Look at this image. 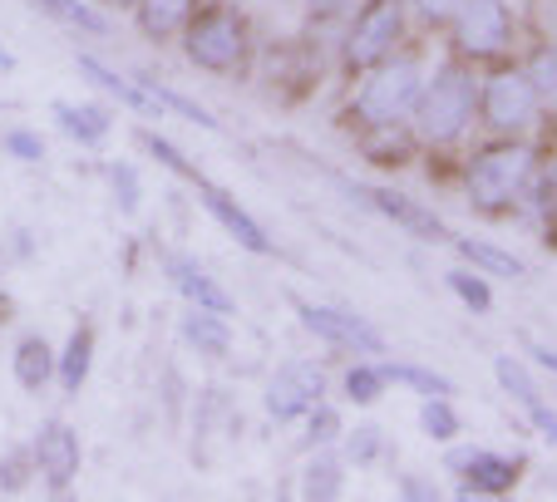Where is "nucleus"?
<instances>
[{"mask_svg":"<svg viewBox=\"0 0 557 502\" xmlns=\"http://www.w3.org/2000/svg\"><path fill=\"white\" fill-rule=\"evenodd\" d=\"M543 217H547V247H557V202L543 212Z\"/></svg>","mask_w":557,"mask_h":502,"instance_id":"nucleus-44","label":"nucleus"},{"mask_svg":"<svg viewBox=\"0 0 557 502\" xmlns=\"http://www.w3.org/2000/svg\"><path fill=\"white\" fill-rule=\"evenodd\" d=\"M311 434H306V443H311V449H321V443H336L341 439V414L331 404H315L311 414Z\"/></svg>","mask_w":557,"mask_h":502,"instance_id":"nucleus-36","label":"nucleus"},{"mask_svg":"<svg viewBox=\"0 0 557 502\" xmlns=\"http://www.w3.org/2000/svg\"><path fill=\"white\" fill-rule=\"evenodd\" d=\"M134 11H138V30L148 40H173V35L188 30L198 0H138Z\"/></svg>","mask_w":557,"mask_h":502,"instance_id":"nucleus-20","label":"nucleus"},{"mask_svg":"<svg viewBox=\"0 0 557 502\" xmlns=\"http://www.w3.org/2000/svg\"><path fill=\"white\" fill-rule=\"evenodd\" d=\"M341 492H346V459L336 449H315V459L301 473V498L326 502V498H341Z\"/></svg>","mask_w":557,"mask_h":502,"instance_id":"nucleus-22","label":"nucleus"},{"mask_svg":"<svg viewBox=\"0 0 557 502\" xmlns=\"http://www.w3.org/2000/svg\"><path fill=\"white\" fill-rule=\"evenodd\" d=\"M454 35V60L463 64H494L513 50V11L508 0H459V11L449 21Z\"/></svg>","mask_w":557,"mask_h":502,"instance_id":"nucleus-7","label":"nucleus"},{"mask_svg":"<svg viewBox=\"0 0 557 502\" xmlns=\"http://www.w3.org/2000/svg\"><path fill=\"white\" fill-rule=\"evenodd\" d=\"M523 74H528V84H533L537 104L557 114V40L533 45V50H528V60H523Z\"/></svg>","mask_w":557,"mask_h":502,"instance_id":"nucleus-23","label":"nucleus"},{"mask_svg":"<svg viewBox=\"0 0 557 502\" xmlns=\"http://www.w3.org/2000/svg\"><path fill=\"white\" fill-rule=\"evenodd\" d=\"M405 35H410V0H360L341 35V70L360 79L389 54H400Z\"/></svg>","mask_w":557,"mask_h":502,"instance_id":"nucleus-5","label":"nucleus"},{"mask_svg":"<svg viewBox=\"0 0 557 502\" xmlns=\"http://www.w3.org/2000/svg\"><path fill=\"white\" fill-rule=\"evenodd\" d=\"M286 64H267V89H272L282 104H301V99L315 95V84H321V70H326V60H321V50H315L311 40H292L282 45Z\"/></svg>","mask_w":557,"mask_h":502,"instance_id":"nucleus-12","label":"nucleus"},{"mask_svg":"<svg viewBox=\"0 0 557 502\" xmlns=\"http://www.w3.org/2000/svg\"><path fill=\"white\" fill-rule=\"evenodd\" d=\"M414 128L405 124H385V128H360V153L380 167H405L414 158Z\"/></svg>","mask_w":557,"mask_h":502,"instance_id":"nucleus-19","label":"nucleus"},{"mask_svg":"<svg viewBox=\"0 0 557 502\" xmlns=\"http://www.w3.org/2000/svg\"><path fill=\"white\" fill-rule=\"evenodd\" d=\"M198 202H202V208H208V217L218 222V227L227 231V237L237 241V247H243V251H252V256H276V241H272V231H267L262 222H257L252 212L243 208V202L232 198L227 188H218V183H208V178H202V183H198Z\"/></svg>","mask_w":557,"mask_h":502,"instance_id":"nucleus-11","label":"nucleus"},{"mask_svg":"<svg viewBox=\"0 0 557 502\" xmlns=\"http://www.w3.org/2000/svg\"><path fill=\"white\" fill-rule=\"evenodd\" d=\"M163 276H169L173 291H178L188 305H202V311H218V315H237L232 291L208 272V266L193 262V256H169V262H163Z\"/></svg>","mask_w":557,"mask_h":502,"instance_id":"nucleus-14","label":"nucleus"},{"mask_svg":"<svg viewBox=\"0 0 557 502\" xmlns=\"http://www.w3.org/2000/svg\"><path fill=\"white\" fill-rule=\"evenodd\" d=\"M420 429H424V439H434V443H454V439H459L463 418H459V409L449 404V394H430V399H424Z\"/></svg>","mask_w":557,"mask_h":502,"instance_id":"nucleus-32","label":"nucleus"},{"mask_svg":"<svg viewBox=\"0 0 557 502\" xmlns=\"http://www.w3.org/2000/svg\"><path fill=\"white\" fill-rule=\"evenodd\" d=\"M35 468L45 473V482H50L54 492H64L74 482V473H79V439H74L70 424H45L40 439H35Z\"/></svg>","mask_w":557,"mask_h":502,"instance_id":"nucleus-15","label":"nucleus"},{"mask_svg":"<svg viewBox=\"0 0 557 502\" xmlns=\"http://www.w3.org/2000/svg\"><path fill=\"white\" fill-rule=\"evenodd\" d=\"M296 321L326 340L331 350H350V355H385L389 340L380 325H370L366 315H356L350 305H315V301H301L296 305Z\"/></svg>","mask_w":557,"mask_h":502,"instance_id":"nucleus-8","label":"nucleus"},{"mask_svg":"<svg viewBox=\"0 0 557 502\" xmlns=\"http://www.w3.org/2000/svg\"><path fill=\"white\" fill-rule=\"evenodd\" d=\"M138 143H144L148 153L158 158V163L169 167V173H178V178H188L193 188H198V183H202V173H198V167H193V158H183V153H178V143H169V138H158V134H138Z\"/></svg>","mask_w":557,"mask_h":502,"instance_id":"nucleus-34","label":"nucleus"},{"mask_svg":"<svg viewBox=\"0 0 557 502\" xmlns=\"http://www.w3.org/2000/svg\"><path fill=\"white\" fill-rule=\"evenodd\" d=\"M424 89V64L414 54H389L385 64H375L370 74H360V89L346 104V124L356 128H385L405 124L414 114V99Z\"/></svg>","mask_w":557,"mask_h":502,"instance_id":"nucleus-4","label":"nucleus"},{"mask_svg":"<svg viewBox=\"0 0 557 502\" xmlns=\"http://www.w3.org/2000/svg\"><path fill=\"white\" fill-rule=\"evenodd\" d=\"M494 379L504 385V394L513 399V404H523V399L537 394V379L528 375V365H523V360H513V355H498L494 360Z\"/></svg>","mask_w":557,"mask_h":502,"instance_id":"nucleus-33","label":"nucleus"},{"mask_svg":"<svg viewBox=\"0 0 557 502\" xmlns=\"http://www.w3.org/2000/svg\"><path fill=\"white\" fill-rule=\"evenodd\" d=\"M410 11H420V21L440 30V25H449V21H454L459 0H410Z\"/></svg>","mask_w":557,"mask_h":502,"instance_id":"nucleus-41","label":"nucleus"},{"mask_svg":"<svg viewBox=\"0 0 557 502\" xmlns=\"http://www.w3.org/2000/svg\"><path fill=\"white\" fill-rule=\"evenodd\" d=\"M54 124L79 143H99L109 134V109L104 104H54Z\"/></svg>","mask_w":557,"mask_h":502,"instance_id":"nucleus-25","label":"nucleus"},{"mask_svg":"<svg viewBox=\"0 0 557 502\" xmlns=\"http://www.w3.org/2000/svg\"><path fill=\"white\" fill-rule=\"evenodd\" d=\"M444 468L459 478V498H504L523 482V459L498 449H449Z\"/></svg>","mask_w":557,"mask_h":502,"instance_id":"nucleus-9","label":"nucleus"},{"mask_svg":"<svg viewBox=\"0 0 557 502\" xmlns=\"http://www.w3.org/2000/svg\"><path fill=\"white\" fill-rule=\"evenodd\" d=\"M321 399H326V369L315 365V360H286V365H276V375L262 389V404L276 424L306 418Z\"/></svg>","mask_w":557,"mask_h":502,"instance_id":"nucleus-10","label":"nucleus"},{"mask_svg":"<svg viewBox=\"0 0 557 502\" xmlns=\"http://www.w3.org/2000/svg\"><path fill=\"white\" fill-rule=\"evenodd\" d=\"M5 148H11L15 158H25V163H40V158H45V138L30 134V128H15V134H5Z\"/></svg>","mask_w":557,"mask_h":502,"instance_id":"nucleus-40","label":"nucleus"},{"mask_svg":"<svg viewBox=\"0 0 557 502\" xmlns=\"http://www.w3.org/2000/svg\"><path fill=\"white\" fill-rule=\"evenodd\" d=\"M183 340H188L198 355H212L222 360L232 350V315H218V311H202V305H193L188 315H183Z\"/></svg>","mask_w":557,"mask_h":502,"instance_id":"nucleus-18","label":"nucleus"},{"mask_svg":"<svg viewBox=\"0 0 557 502\" xmlns=\"http://www.w3.org/2000/svg\"><path fill=\"white\" fill-rule=\"evenodd\" d=\"M79 74H85L89 84H99L104 95H114V99H124L128 109H138V114H163L158 109V99L148 95V84L138 79V74H119V70H109L104 60H95V54H79Z\"/></svg>","mask_w":557,"mask_h":502,"instance_id":"nucleus-17","label":"nucleus"},{"mask_svg":"<svg viewBox=\"0 0 557 502\" xmlns=\"http://www.w3.org/2000/svg\"><path fill=\"white\" fill-rule=\"evenodd\" d=\"M360 0H301V11H306V30H321V25H336L346 21L350 11H356Z\"/></svg>","mask_w":557,"mask_h":502,"instance_id":"nucleus-35","label":"nucleus"},{"mask_svg":"<svg viewBox=\"0 0 557 502\" xmlns=\"http://www.w3.org/2000/svg\"><path fill=\"white\" fill-rule=\"evenodd\" d=\"M528 355H533L537 365L547 369V375H557V350H553V346H533V350H528Z\"/></svg>","mask_w":557,"mask_h":502,"instance_id":"nucleus-43","label":"nucleus"},{"mask_svg":"<svg viewBox=\"0 0 557 502\" xmlns=\"http://www.w3.org/2000/svg\"><path fill=\"white\" fill-rule=\"evenodd\" d=\"M449 247L459 251L473 272H484L488 281H523L528 276L523 256L508 251V247H498V241H488V237H449Z\"/></svg>","mask_w":557,"mask_h":502,"instance_id":"nucleus-16","label":"nucleus"},{"mask_svg":"<svg viewBox=\"0 0 557 502\" xmlns=\"http://www.w3.org/2000/svg\"><path fill=\"white\" fill-rule=\"evenodd\" d=\"M385 369V379L389 385H405V389H414V394H449L454 399V379L449 375H440V369H430V365H414V360H395V365H380Z\"/></svg>","mask_w":557,"mask_h":502,"instance_id":"nucleus-28","label":"nucleus"},{"mask_svg":"<svg viewBox=\"0 0 557 502\" xmlns=\"http://www.w3.org/2000/svg\"><path fill=\"white\" fill-rule=\"evenodd\" d=\"M537 118H543V104H537L523 64H498L479 79V124L494 138H528Z\"/></svg>","mask_w":557,"mask_h":502,"instance_id":"nucleus-6","label":"nucleus"},{"mask_svg":"<svg viewBox=\"0 0 557 502\" xmlns=\"http://www.w3.org/2000/svg\"><path fill=\"white\" fill-rule=\"evenodd\" d=\"M11 70H15V54L5 50V45H0V74H11Z\"/></svg>","mask_w":557,"mask_h":502,"instance_id":"nucleus-45","label":"nucleus"},{"mask_svg":"<svg viewBox=\"0 0 557 502\" xmlns=\"http://www.w3.org/2000/svg\"><path fill=\"white\" fill-rule=\"evenodd\" d=\"M414 138L434 153L459 148L469 128L479 124V79L463 60H444L434 74H424V89L414 99Z\"/></svg>","mask_w":557,"mask_h":502,"instance_id":"nucleus-2","label":"nucleus"},{"mask_svg":"<svg viewBox=\"0 0 557 502\" xmlns=\"http://www.w3.org/2000/svg\"><path fill=\"white\" fill-rule=\"evenodd\" d=\"M400 492L405 498H440V488L430 478H400Z\"/></svg>","mask_w":557,"mask_h":502,"instance_id":"nucleus-42","label":"nucleus"},{"mask_svg":"<svg viewBox=\"0 0 557 502\" xmlns=\"http://www.w3.org/2000/svg\"><path fill=\"white\" fill-rule=\"evenodd\" d=\"M537 148L528 138H494V143H479L469 158H463V198H469L473 212L484 217H508L528 202V183H533L537 167Z\"/></svg>","mask_w":557,"mask_h":502,"instance_id":"nucleus-1","label":"nucleus"},{"mask_svg":"<svg viewBox=\"0 0 557 502\" xmlns=\"http://www.w3.org/2000/svg\"><path fill=\"white\" fill-rule=\"evenodd\" d=\"M30 463H35V449L25 453V449H15V453H5V463H0V488H25V478H30Z\"/></svg>","mask_w":557,"mask_h":502,"instance_id":"nucleus-39","label":"nucleus"},{"mask_svg":"<svg viewBox=\"0 0 557 502\" xmlns=\"http://www.w3.org/2000/svg\"><path fill=\"white\" fill-rule=\"evenodd\" d=\"M138 79L148 84V95L158 99V109L163 114H178V118H188V124H198V128H208V134H218V114H208V109L198 104V99H188V95H178L173 84H163V79H153V74H138Z\"/></svg>","mask_w":557,"mask_h":502,"instance_id":"nucleus-24","label":"nucleus"},{"mask_svg":"<svg viewBox=\"0 0 557 502\" xmlns=\"http://www.w3.org/2000/svg\"><path fill=\"white\" fill-rule=\"evenodd\" d=\"M109 183H114V202L124 212H138V173L128 163H109Z\"/></svg>","mask_w":557,"mask_h":502,"instance_id":"nucleus-37","label":"nucleus"},{"mask_svg":"<svg viewBox=\"0 0 557 502\" xmlns=\"http://www.w3.org/2000/svg\"><path fill=\"white\" fill-rule=\"evenodd\" d=\"M183 54H188L193 70L218 74V79L247 74V64H252V15L237 0L198 5L188 30H183Z\"/></svg>","mask_w":557,"mask_h":502,"instance_id":"nucleus-3","label":"nucleus"},{"mask_svg":"<svg viewBox=\"0 0 557 502\" xmlns=\"http://www.w3.org/2000/svg\"><path fill=\"white\" fill-rule=\"evenodd\" d=\"M444 286L459 296L463 311H473V315H488V311H494V286H488L484 272H469V266H459V272L444 276Z\"/></svg>","mask_w":557,"mask_h":502,"instance_id":"nucleus-31","label":"nucleus"},{"mask_svg":"<svg viewBox=\"0 0 557 502\" xmlns=\"http://www.w3.org/2000/svg\"><path fill=\"white\" fill-rule=\"evenodd\" d=\"M523 414L533 418V429L543 434V443H553V449H557V409L547 404L543 394H533V399H523Z\"/></svg>","mask_w":557,"mask_h":502,"instance_id":"nucleus-38","label":"nucleus"},{"mask_svg":"<svg viewBox=\"0 0 557 502\" xmlns=\"http://www.w3.org/2000/svg\"><path fill=\"white\" fill-rule=\"evenodd\" d=\"M89 365H95V330L89 325H74V335H70V346H64V355H60V365H54V375L64 379V389H79L89 379Z\"/></svg>","mask_w":557,"mask_h":502,"instance_id":"nucleus-26","label":"nucleus"},{"mask_svg":"<svg viewBox=\"0 0 557 502\" xmlns=\"http://www.w3.org/2000/svg\"><path fill=\"white\" fill-rule=\"evenodd\" d=\"M54 350H50V340L45 335H25L21 346H15V355H11V369H15V385L21 389H45L50 385V375H54Z\"/></svg>","mask_w":557,"mask_h":502,"instance_id":"nucleus-21","label":"nucleus"},{"mask_svg":"<svg viewBox=\"0 0 557 502\" xmlns=\"http://www.w3.org/2000/svg\"><path fill=\"white\" fill-rule=\"evenodd\" d=\"M109 5H138V0H109Z\"/></svg>","mask_w":557,"mask_h":502,"instance_id":"nucleus-46","label":"nucleus"},{"mask_svg":"<svg viewBox=\"0 0 557 502\" xmlns=\"http://www.w3.org/2000/svg\"><path fill=\"white\" fill-rule=\"evenodd\" d=\"M341 385H346V399H350V404L370 409V404H380V399H385L389 379H385V369H380L375 360L366 355L360 365H350V369H346V379H341Z\"/></svg>","mask_w":557,"mask_h":502,"instance_id":"nucleus-30","label":"nucleus"},{"mask_svg":"<svg viewBox=\"0 0 557 502\" xmlns=\"http://www.w3.org/2000/svg\"><path fill=\"white\" fill-rule=\"evenodd\" d=\"M341 459H346V468H370V463H380V453H385V429L380 424H356L350 434H341Z\"/></svg>","mask_w":557,"mask_h":502,"instance_id":"nucleus-29","label":"nucleus"},{"mask_svg":"<svg viewBox=\"0 0 557 502\" xmlns=\"http://www.w3.org/2000/svg\"><path fill=\"white\" fill-rule=\"evenodd\" d=\"M50 21H60L64 30H79V35H109L104 11H95L89 0H35Z\"/></svg>","mask_w":557,"mask_h":502,"instance_id":"nucleus-27","label":"nucleus"},{"mask_svg":"<svg viewBox=\"0 0 557 502\" xmlns=\"http://www.w3.org/2000/svg\"><path fill=\"white\" fill-rule=\"evenodd\" d=\"M360 202H370L380 217H389L400 231H410V237H420V241H449L454 237V231L444 227L440 212L424 208L420 198H410V192H400V188H370V192H360Z\"/></svg>","mask_w":557,"mask_h":502,"instance_id":"nucleus-13","label":"nucleus"}]
</instances>
